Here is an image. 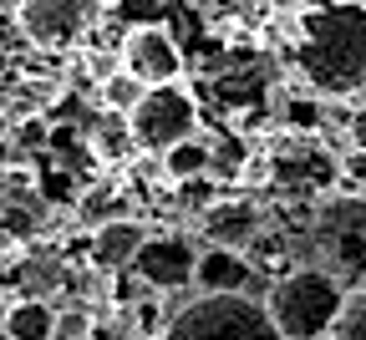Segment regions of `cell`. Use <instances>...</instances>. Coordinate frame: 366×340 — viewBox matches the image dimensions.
I'll return each mask as SVG.
<instances>
[{
  "instance_id": "6da1fadb",
  "label": "cell",
  "mask_w": 366,
  "mask_h": 340,
  "mask_svg": "<svg viewBox=\"0 0 366 340\" xmlns=\"http://www.w3.org/2000/svg\"><path fill=\"white\" fill-rule=\"evenodd\" d=\"M290 66L326 102L366 91V0H320L295 16Z\"/></svg>"
},
{
  "instance_id": "7a4b0ae2",
  "label": "cell",
  "mask_w": 366,
  "mask_h": 340,
  "mask_svg": "<svg viewBox=\"0 0 366 340\" xmlns=\"http://www.w3.org/2000/svg\"><path fill=\"white\" fill-rule=\"evenodd\" d=\"M341 300H346V284L320 264L280 269L264 289L269 320L280 325L285 340H326L336 315H341Z\"/></svg>"
},
{
  "instance_id": "3957f363",
  "label": "cell",
  "mask_w": 366,
  "mask_h": 340,
  "mask_svg": "<svg viewBox=\"0 0 366 340\" xmlns=\"http://www.w3.org/2000/svg\"><path fill=\"white\" fill-rule=\"evenodd\" d=\"M310 264L331 269L346 289L366 284V188L310 204Z\"/></svg>"
},
{
  "instance_id": "277c9868",
  "label": "cell",
  "mask_w": 366,
  "mask_h": 340,
  "mask_svg": "<svg viewBox=\"0 0 366 340\" xmlns=\"http://www.w3.org/2000/svg\"><path fill=\"white\" fill-rule=\"evenodd\" d=\"M158 340H285L254 295H199L168 315Z\"/></svg>"
},
{
  "instance_id": "5b68a950",
  "label": "cell",
  "mask_w": 366,
  "mask_h": 340,
  "mask_svg": "<svg viewBox=\"0 0 366 340\" xmlns=\"http://www.w3.org/2000/svg\"><path fill=\"white\" fill-rule=\"evenodd\" d=\"M269 168H274V193H285L295 204H320L331 183H341V153H331L320 132H285L269 148Z\"/></svg>"
},
{
  "instance_id": "8992f818",
  "label": "cell",
  "mask_w": 366,
  "mask_h": 340,
  "mask_svg": "<svg viewBox=\"0 0 366 340\" xmlns=\"http://www.w3.org/2000/svg\"><path fill=\"white\" fill-rule=\"evenodd\" d=\"M132 137L143 153H168L173 142L194 137L199 132V91L183 86V81H163V86H148L143 102L132 107Z\"/></svg>"
},
{
  "instance_id": "52a82bcc",
  "label": "cell",
  "mask_w": 366,
  "mask_h": 340,
  "mask_svg": "<svg viewBox=\"0 0 366 340\" xmlns=\"http://www.w3.org/2000/svg\"><path fill=\"white\" fill-rule=\"evenodd\" d=\"M11 16L36 51H71L92 31V0H16Z\"/></svg>"
},
{
  "instance_id": "ba28073f",
  "label": "cell",
  "mask_w": 366,
  "mask_h": 340,
  "mask_svg": "<svg viewBox=\"0 0 366 340\" xmlns=\"http://www.w3.org/2000/svg\"><path fill=\"white\" fill-rule=\"evenodd\" d=\"M122 66L132 71V76H143L148 86H163V81H183V46H178V36L168 31V26H158V21H143V26H132L127 36H122Z\"/></svg>"
},
{
  "instance_id": "9c48e42d",
  "label": "cell",
  "mask_w": 366,
  "mask_h": 340,
  "mask_svg": "<svg viewBox=\"0 0 366 340\" xmlns=\"http://www.w3.org/2000/svg\"><path fill=\"white\" fill-rule=\"evenodd\" d=\"M199 244L189 234H148L143 254H137L132 274L143 279L153 295H168V289H189L194 274H199Z\"/></svg>"
},
{
  "instance_id": "30bf717a",
  "label": "cell",
  "mask_w": 366,
  "mask_h": 340,
  "mask_svg": "<svg viewBox=\"0 0 366 340\" xmlns=\"http://www.w3.org/2000/svg\"><path fill=\"white\" fill-rule=\"evenodd\" d=\"M264 209L249 193H219V199L199 214V239L219 249H254V239L264 234Z\"/></svg>"
},
{
  "instance_id": "8fae6325",
  "label": "cell",
  "mask_w": 366,
  "mask_h": 340,
  "mask_svg": "<svg viewBox=\"0 0 366 340\" xmlns=\"http://www.w3.org/2000/svg\"><path fill=\"white\" fill-rule=\"evenodd\" d=\"M143 244H148V224L137 219V214H117V219H107V224L92 229V239H86V264L97 269V274H107V279H117V274H127V269L137 264Z\"/></svg>"
},
{
  "instance_id": "7c38bea8",
  "label": "cell",
  "mask_w": 366,
  "mask_h": 340,
  "mask_svg": "<svg viewBox=\"0 0 366 340\" xmlns=\"http://www.w3.org/2000/svg\"><path fill=\"white\" fill-rule=\"evenodd\" d=\"M254 254L249 249H219V244H204L199 254V295H254Z\"/></svg>"
},
{
  "instance_id": "4fadbf2b",
  "label": "cell",
  "mask_w": 366,
  "mask_h": 340,
  "mask_svg": "<svg viewBox=\"0 0 366 340\" xmlns=\"http://www.w3.org/2000/svg\"><path fill=\"white\" fill-rule=\"evenodd\" d=\"M56 320H61V310H56V300L51 295H16L6 310H0V330H6L11 340H51L56 335Z\"/></svg>"
},
{
  "instance_id": "5bb4252c",
  "label": "cell",
  "mask_w": 366,
  "mask_h": 340,
  "mask_svg": "<svg viewBox=\"0 0 366 340\" xmlns=\"http://www.w3.org/2000/svg\"><path fill=\"white\" fill-rule=\"evenodd\" d=\"M209 168H214V142L209 137H183V142H173V148L163 153V173H168V183H189V178H209Z\"/></svg>"
},
{
  "instance_id": "9a60e30c",
  "label": "cell",
  "mask_w": 366,
  "mask_h": 340,
  "mask_svg": "<svg viewBox=\"0 0 366 340\" xmlns=\"http://www.w3.org/2000/svg\"><path fill=\"white\" fill-rule=\"evenodd\" d=\"M143 91H148V81H143V76H132L127 66H117V71H107V76L97 81V112L132 117V107L143 102Z\"/></svg>"
},
{
  "instance_id": "2e32d148",
  "label": "cell",
  "mask_w": 366,
  "mask_h": 340,
  "mask_svg": "<svg viewBox=\"0 0 366 340\" xmlns=\"http://www.w3.org/2000/svg\"><path fill=\"white\" fill-rule=\"evenodd\" d=\"M86 137H92L97 163H122V158H132V153H143V148H137V137H132V122L117 117V112H102L97 132H86Z\"/></svg>"
},
{
  "instance_id": "e0dca14e",
  "label": "cell",
  "mask_w": 366,
  "mask_h": 340,
  "mask_svg": "<svg viewBox=\"0 0 366 340\" xmlns=\"http://www.w3.org/2000/svg\"><path fill=\"white\" fill-rule=\"evenodd\" d=\"M320 122H326V96H315L310 86L280 102V132H320Z\"/></svg>"
},
{
  "instance_id": "ac0fdd59",
  "label": "cell",
  "mask_w": 366,
  "mask_h": 340,
  "mask_svg": "<svg viewBox=\"0 0 366 340\" xmlns=\"http://www.w3.org/2000/svg\"><path fill=\"white\" fill-rule=\"evenodd\" d=\"M326 340H366V284H351Z\"/></svg>"
},
{
  "instance_id": "d6986e66",
  "label": "cell",
  "mask_w": 366,
  "mask_h": 340,
  "mask_svg": "<svg viewBox=\"0 0 366 340\" xmlns=\"http://www.w3.org/2000/svg\"><path fill=\"white\" fill-rule=\"evenodd\" d=\"M51 122H46V117H26V122H16L11 127V142H16V148H26V153H46V148H51Z\"/></svg>"
},
{
  "instance_id": "ffe728a7",
  "label": "cell",
  "mask_w": 366,
  "mask_h": 340,
  "mask_svg": "<svg viewBox=\"0 0 366 340\" xmlns=\"http://www.w3.org/2000/svg\"><path fill=\"white\" fill-rule=\"evenodd\" d=\"M92 335H97V315H92L86 305H71V310H61L51 340H92Z\"/></svg>"
},
{
  "instance_id": "44dd1931",
  "label": "cell",
  "mask_w": 366,
  "mask_h": 340,
  "mask_svg": "<svg viewBox=\"0 0 366 340\" xmlns=\"http://www.w3.org/2000/svg\"><path fill=\"white\" fill-rule=\"evenodd\" d=\"M341 183L366 188V148H356V142H346V153H341Z\"/></svg>"
},
{
  "instance_id": "7402d4cb",
  "label": "cell",
  "mask_w": 366,
  "mask_h": 340,
  "mask_svg": "<svg viewBox=\"0 0 366 340\" xmlns=\"http://www.w3.org/2000/svg\"><path fill=\"white\" fill-rule=\"evenodd\" d=\"M346 142H356V148H366V102H356L346 112Z\"/></svg>"
},
{
  "instance_id": "603a6c76",
  "label": "cell",
  "mask_w": 366,
  "mask_h": 340,
  "mask_svg": "<svg viewBox=\"0 0 366 340\" xmlns=\"http://www.w3.org/2000/svg\"><path fill=\"white\" fill-rule=\"evenodd\" d=\"M6 148H11V127H6V122H0V153H6Z\"/></svg>"
},
{
  "instance_id": "cb8c5ba5",
  "label": "cell",
  "mask_w": 366,
  "mask_h": 340,
  "mask_svg": "<svg viewBox=\"0 0 366 340\" xmlns=\"http://www.w3.org/2000/svg\"><path fill=\"white\" fill-rule=\"evenodd\" d=\"M92 6H122V0H92Z\"/></svg>"
},
{
  "instance_id": "d4e9b609",
  "label": "cell",
  "mask_w": 366,
  "mask_h": 340,
  "mask_svg": "<svg viewBox=\"0 0 366 340\" xmlns=\"http://www.w3.org/2000/svg\"><path fill=\"white\" fill-rule=\"evenodd\" d=\"M0 340H11V335H6V330H0Z\"/></svg>"
}]
</instances>
